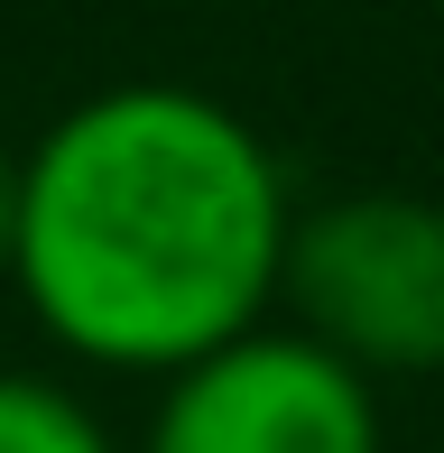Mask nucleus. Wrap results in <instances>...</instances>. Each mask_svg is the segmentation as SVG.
Segmentation results:
<instances>
[{
    "label": "nucleus",
    "mask_w": 444,
    "mask_h": 453,
    "mask_svg": "<svg viewBox=\"0 0 444 453\" xmlns=\"http://www.w3.org/2000/svg\"><path fill=\"white\" fill-rule=\"evenodd\" d=\"M287 167L195 84H103L19 149L10 287L93 370H167L269 324L287 269Z\"/></svg>",
    "instance_id": "obj_1"
},
{
    "label": "nucleus",
    "mask_w": 444,
    "mask_h": 453,
    "mask_svg": "<svg viewBox=\"0 0 444 453\" xmlns=\"http://www.w3.org/2000/svg\"><path fill=\"white\" fill-rule=\"evenodd\" d=\"M278 305L296 334L352 361L361 380L444 370V203L426 195H333L287 222Z\"/></svg>",
    "instance_id": "obj_2"
},
{
    "label": "nucleus",
    "mask_w": 444,
    "mask_h": 453,
    "mask_svg": "<svg viewBox=\"0 0 444 453\" xmlns=\"http://www.w3.org/2000/svg\"><path fill=\"white\" fill-rule=\"evenodd\" d=\"M139 453H389L379 388L296 324H250L167 370Z\"/></svg>",
    "instance_id": "obj_3"
},
{
    "label": "nucleus",
    "mask_w": 444,
    "mask_h": 453,
    "mask_svg": "<svg viewBox=\"0 0 444 453\" xmlns=\"http://www.w3.org/2000/svg\"><path fill=\"white\" fill-rule=\"evenodd\" d=\"M0 453H120V444L65 380L0 370Z\"/></svg>",
    "instance_id": "obj_4"
},
{
    "label": "nucleus",
    "mask_w": 444,
    "mask_h": 453,
    "mask_svg": "<svg viewBox=\"0 0 444 453\" xmlns=\"http://www.w3.org/2000/svg\"><path fill=\"white\" fill-rule=\"evenodd\" d=\"M10 241H19V149L0 139V278H10Z\"/></svg>",
    "instance_id": "obj_5"
}]
</instances>
